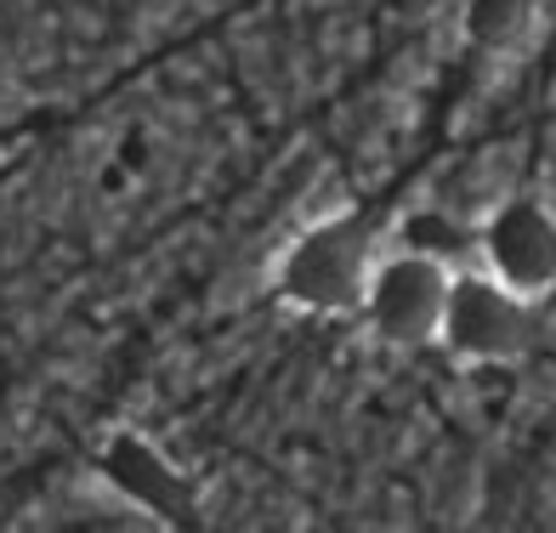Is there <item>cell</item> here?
I'll return each mask as SVG.
<instances>
[{"label": "cell", "mask_w": 556, "mask_h": 533, "mask_svg": "<svg viewBox=\"0 0 556 533\" xmlns=\"http://www.w3.org/2000/svg\"><path fill=\"white\" fill-rule=\"evenodd\" d=\"M375 227L358 211H336L285 244V256L273 267V295L290 313H313V318H336L364 307L369 272H375Z\"/></svg>", "instance_id": "6da1fadb"}, {"label": "cell", "mask_w": 556, "mask_h": 533, "mask_svg": "<svg viewBox=\"0 0 556 533\" xmlns=\"http://www.w3.org/2000/svg\"><path fill=\"white\" fill-rule=\"evenodd\" d=\"M454 272L443 256L415 244H397L392 256H375L369 290H364V318L387 346H432L443 329V307H448Z\"/></svg>", "instance_id": "7a4b0ae2"}, {"label": "cell", "mask_w": 556, "mask_h": 533, "mask_svg": "<svg viewBox=\"0 0 556 533\" xmlns=\"http://www.w3.org/2000/svg\"><path fill=\"white\" fill-rule=\"evenodd\" d=\"M477 256L505 290L522 301H545L556 290V211L534 193H505L477 216Z\"/></svg>", "instance_id": "3957f363"}, {"label": "cell", "mask_w": 556, "mask_h": 533, "mask_svg": "<svg viewBox=\"0 0 556 533\" xmlns=\"http://www.w3.org/2000/svg\"><path fill=\"white\" fill-rule=\"evenodd\" d=\"M438 346L454 364H511L528 352V301L494 272H454Z\"/></svg>", "instance_id": "277c9868"}, {"label": "cell", "mask_w": 556, "mask_h": 533, "mask_svg": "<svg viewBox=\"0 0 556 533\" xmlns=\"http://www.w3.org/2000/svg\"><path fill=\"white\" fill-rule=\"evenodd\" d=\"M97 477L119 494V505H131L137 517L160 522V528H176L193 517L188 477L176 471V460L154 437H142L131 426H119L103 437V448H97Z\"/></svg>", "instance_id": "5b68a950"}, {"label": "cell", "mask_w": 556, "mask_h": 533, "mask_svg": "<svg viewBox=\"0 0 556 533\" xmlns=\"http://www.w3.org/2000/svg\"><path fill=\"white\" fill-rule=\"evenodd\" d=\"M540 23V0H466L460 29L477 52L489 58H517Z\"/></svg>", "instance_id": "8992f818"}, {"label": "cell", "mask_w": 556, "mask_h": 533, "mask_svg": "<svg viewBox=\"0 0 556 533\" xmlns=\"http://www.w3.org/2000/svg\"><path fill=\"white\" fill-rule=\"evenodd\" d=\"M460 221H448V216H415V221H403V244H415V250H432V256H443L448 262V244L460 250Z\"/></svg>", "instance_id": "52a82bcc"}]
</instances>
